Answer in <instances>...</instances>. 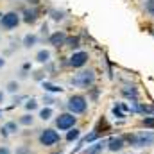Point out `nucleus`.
I'll return each mask as SVG.
<instances>
[{
  "label": "nucleus",
  "instance_id": "nucleus-1",
  "mask_svg": "<svg viewBox=\"0 0 154 154\" xmlns=\"http://www.w3.org/2000/svg\"><path fill=\"white\" fill-rule=\"evenodd\" d=\"M68 111L72 113V115H81V113H84L86 111V108H88V102H86V99L82 97V95H72L70 99H68Z\"/></svg>",
  "mask_w": 154,
  "mask_h": 154
},
{
  "label": "nucleus",
  "instance_id": "nucleus-2",
  "mask_svg": "<svg viewBox=\"0 0 154 154\" xmlns=\"http://www.w3.org/2000/svg\"><path fill=\"white\" fill-rule=\"evenodd\" d=\"M95 81V74L91 70H84V72H79L75 75L72 77V84L77 86V88H88L91 86Z\"/></svg>",
  "mask_w": 154,
  "mask_h": 154
},
{
  "label": "nucleus",
  "instance_id": "nucleus-3",
  "mask_svg": "<svg viewBox=\"0 0 154 154\" xmlns=\"http://www.w3.org/2000/svg\"><path fill=\"white\" fill-rule=\"evenodd\" d=\"M59 140H61V136H59V133L54 131V129H45V131H41V134H39V143L45 145V147H52V145H56Z\"/></svg>",
  "mask_w": 154,
  "mask_h": 154
},
{
  "label": "nucleus",
  "instance_id": "nucleus-4",
  "mask_svg": "<svg viewBox=\"0 0 154 154\" xmlns=\"http://www.w3.org/2000/svg\"><path fill=\"white\" fill-rule=\"evenodd\" d=\"M75 122H77V116H74L72 113H61V115L56 118V125H57V129H61V131L74 129Z\"/></svg>",
  "mask_w": 154,
  "mask_h": 154
},
{
  "label": "nucleus",
  "instance_id": "nucleus-5",
  "mask_svg": "<svg viewBox=\"0 0 154 154\" xmlns=\"http://www.w3.org/2000/svg\"><path fill=\"white\" fill-rule=\"evenodd\" d=\"M152 143H154V133L152 131H142V133H136L134 147H151Z\"/></svg>",
  "mask_w": 154,
  "mask_h": 154
},
{
  "label": "nucleus",
  "instance_id": "nucleus-6",
  "mask_svg": "<svg viewBox=\"0 0 154 154\" xmlns=\"http://www.w3.org/2000/svg\"><path fill=\"white\" fill-rule=\"evenodd\" d=\"M0 23H2V27H5V29H14V27L20 23V18H18L16 13H7V14L2 16Z\"/></svg>",
  "mask_w": 154,
  "mask_h": 154
},
{
  "label": "nucleus",
  "instance_id": "nucleus-7",
  "mask_svg": "<svg viewBox=\"0 0 154 154\" xmlns=\"http://www.w3.org/2000/svg\"><path fill=\"white\" fill-rule=\"evenodd\" d=\"M88 63V54L86 52H74L72 57H70V65L74 68H81Z\"/></svg>",
  "mask_w": 154,
  "mask_h": 154
},
{
  "label": "nucleus",
  "instance_id": "nucleus-8",
  "mask_svg": "<svg viewBox=\"0 0 154 154\" xmlns=\"http://www.w3.org/2000/svg\"><path fill=\"white\" fill-rule=\"evenodd\" d=\"M124 147H125V140L122 136H111L108 140V151H111V152H118Z\"/></svg>",
  "mask_w": 154,
  "mask_h": 154
},
{
  "label": "nucleus",
  "instance_id": "nucleus-9",
  "mask_svg": "<svg viewBox=\"0 0 154 154\" xmlns=\"http://www.w3.org/2000/svg\"><path fill=\"white\" fill-rule=\"evenodd\" d=\"M106 147H108V142H95L93 145H90L84 151V154H99V152H102Z\"/></svg>",
  "mask_w": 154,
  "mask_h": 154
},
{
  "label": "nucleus",
  "instance_id": "nucleus-10",
  "mask_svg": "<svg viewBox=\"0 0 154 154\" xmlns=\"http://www.w3.org/2000/svg\"><path fill=\"white\" fill-rule=\"evenodd\" d=\"M65 41H66V36H65V32H54L52 36H50V45H54V47H61V45H65Z\"/></svg>",
  "mask_w": 154,
  "mask_h": 154
},
{
  "label": "nucleus",
  "instance_id": "nucleus-11",
  "mask_svg": "<svg viewBox=\"0 0 154 154\" xmlns=\"http://www.w3.org/2000/svg\"><path fill=\"white\" fill-rule=\"evenodd\" d=\"M43 88H45L47 91H52V93H61V91H63L61 86H56V84H52V82H43Z\"/></svg>",
  "mask_w": 154,
  "mask_h": 154
},
{
  "label": "nucleus",
  "instance_id": "nucleus-12",
  "mask_svg": "<svg viewBox=\"0 0 154 154\" xmlns=\"http://www.w3.org/2000/svg\"><path fill=\"white\" fill-rule=\"evenodd\" d=\"M122 95H125V97H129V99H133V102H136V97H138V93H136V90L134 88H122Z\"/></svg>",
  "mask_w": 154,
  "mask_h": 154
},
{
  "label": "nucleus",
  "instance_id": "nucleus-13",
  "mask_svg": "<svg viewBox=\"0 0 154 154\" xmlns=\"http://www.w3.org/2000/svg\"><path fill=\"white\" fill-rule=\"evenodd\" d=\"M48 57H50V52H48V50H39L38 56H36V59H38L39 63H47Z\"/></svg>",
  "mask_w": 154,
  "mask_h": 154
},
{
  "label": "nucleus",
  "instance_id": "nucleus-14",
  "mask_svg": "<svg viewBox=\"0 0 154 154\" xmlns=\"http://www.w3.org/2000/svg\"><path fill=\"white\" fill-rule=\"evenodd\" d=\"M79 136H81V131H79V129H72V131L66 133V140H68V142H74Z\"/></svg>",
  "mask_w": 154,
  "mask_h": 154
},
{
  "label": "nucleus",
  "instance_id": "nucleus-15",
  "mask_svg": "<svg viewBox=\"0 0 154 154\" xmlns=\"http://www.w3.org/2000/svg\"><path fill=\"white\" fill-rule=\"evenodd\" d=\"M4 129L11 134V133H16V131H18V125H16V122H7V124L4 125Z\"/></svg>",
  "mask_w": 154,
  "mask_h": 154
},
{
  "label": "nucleus",
  "instance_id": "nucleus-16",
  "mask_svg": "<svg viewBox=\"0 0 154 154\" xmlns=\"http://www.w3.org/2000/svg\"><path fill=\"white\" fill-rule=\"evenodd\" d=\"M50 116H52V109H50V108H43V109L39 111V118H41V120H48Z\"/></svg>",
  "mask_w": 154,
  "mask_h": 154
},
{
  "label": "nucleus",
  "instance_id": "nucleus-17",
  "mask_svg": "<svg viewBox=\"0 0 154 154\" xmlns=\"http://www.w3.org/2000/svg\"><path fill=\"white\" fill-rule=\"evenodd\" d=\"M34 43H36V36H34V34H27L25 39H23V45H25V47H32Z\"/></svg>",
  "mask_w": 154,
  "mask_h": 154
},
{
  "label": "nucleus",
  "instance_id": "nucleus-18",
  "mask_svg": "<svg viewBox=\"0 0 154 154\" xmlns=\"http://www.w3.org/2000/svg\"><path fill=\"white\" fill-rule=\"evenodd\" d=\"M32 115H23L22 118H20V124H23V125H31L32 124Z\"/></svg>",
  "mask_w": 154,
  "mask_h": 154
},
{
  "label": "nucleus",
  "instance_id": "nucleus-19",
  "mask_svg": "<svg viewBox=\"0 0 154 154\" xmlns=\"http://www.w3.org/2000/svg\"><path fill=\"white\" fill-rule=\"evenodd\" d=\"M142 124H143L145 127H154V116H145V118L142 120Z\"/></svg>",
  "mask_w": 154,
  "mask_h": 154
},
{
  "label": "nucleus",
  "instance_id": "nucleus-20",
  "mask_svg": "<svg viewBox=\"0 0 154 154\" xmlns=\"http://www.w3.org/2000/svg\"><path fill=\"white\" fill-rule=\"evenodd\" d=\"M113 115H115L116 118H125V113H124L118 106H115V108H113Z\"/></svg>",
  "mask_w": 154,
  "mask_h": 154
},
{
  "label": "nucleus",
  "instance_id": "nucleus-21",
  "mask_svg": "<svg viewBox=\"0 0 154 154\" xmlns=\"http://www.w3.org/2000/svg\"><path fill=\"white\" fill-rule=\"evenodd\" d=\"M25 108H27L29 111H32V109H36V108H38V104H36V100H29V102L25 104Z\"/></svg>",
  "mask_w": 154,
  "mask_h": 154
},
{
  "label": "nucleus",
  "instance_id": "nucleus-22",
  "mask_svg": "<svg viewBox=\"0 0 154 154\" xmlns=\"http://www.w3.org/2000/svg\"><path fill=\"white\" fill-rule=\"evenodd\" d=\"M66 43H68L72 48H75V47H79V38H70L68 41H66Z\"/></svg>",
  "mask_w": 154,
  "mask_h": 154
},
{
  "label": "nucleus",
  "instance_id": "nucleus-23",
  "mask_svg": "<svg viewBox=\"0 0 154 154\" xmlns=\"http://www.w3.org/2000/svg\"><path fill=\"white\" fill-rule=\"evenodd\" d=\"M7 90H9L11 93H14V91L18 90V82H9V84H7Z\"/></svg>",
  "mask_w": 154,
  "mask_h": 154
},
{
  "label": "nucleus",
  "instance_id": "nucleus-24",
  "mask_svg": "<svg viewBox=\"0 0 154 154\" xmlns=\"http://www.w3.org/2000/svg\"><path fill=\"white\" fill-rule=\"evenodd\" d=\"M27 16H25V22H29V23H32L34 20H36V16H34V13H25Z\"/></svg>",
  "mask_w": 154,
  "mask_h": 154
},
{
  "label": "nucleus",
  "instance_id": "nucleus-25",
  "mask_svg": "<svg viewBox=\"0 0 154 154\" xmlns=\"http://www.w3.org/2000/svg\"><path fill=\"white\" fill-rule=\"evenodd\" d=\"M147 11L154 14V0H149V2H147Z\"/></svg>",
  "mask_w": 154,
  "mask_h": 154
},
{
  "label": "nucleus",
  "instance_id": "nucleus-26",
  "mask_svg": "<svg viewBox=\"0 0 154 154\" xmlns=\"http://www.w3.org/2000/svg\"><path fill=\"white\" fill-rule=\"evenodd\" d=\"M43 102H45L47 106H50V104H54V99H52V97H43Z\"/></svg>",
  "mask_w": 154,
  "mask_h": 154
},
{
  "label": "nucleus",
  "instance_id": "nucleus-27",
  "mask_svg": "<svg viewBox=\"0 0 154 154\" xmlns=\"http://www.w3.org/2000/svg\"><path fill=\"white\" fill-rule=\"evenodd\" d=\"M0 154H11V151L7 147H0Z\"/></svg>",
  "mask_w": 154,
  "mask_h": 154
},
{
  "label": "nucleus",
  "instance_id": "nucleus-28",
  "mask_svg": "<svg viewBox=\"0 0 154 154\" xmlns=\"http://www.w3.org/2000/svg\"><path fill=\"white\" fill-rule=\"evenodd\" d=\"M2 66H4V59L0 57V68H2Z\"/></svg>",
  "mask_w": 154,
  "mask_h": 154
},
{
  "label": "nucleus",
  "instance_id": "nucleus-29",
  "mask_svg": "<svg viewBox=\"0 0 154 154\" xmlns=\"http://www.w3.org/2000/svg\"><path fill=\"white\" fill-rule=\"evenodd\" d=\"M2 99H4V95H2V93H0V102H2Z\"/></svg>",
  "mask_w": 154,
  "mask_h": 154
},
{
  "label": "nucleus",
  "instance_id": "nucleus-30",
  "mask_svg": "<svg viewBox=\"0 0 154 154\" xmlns=\"http://www.w3.org/2000/svg\"><path fill=\"white\" fill-rule=\"evenodd\" d=\"M0 115H2V111H0Z\"/></svg>",
  "mask_w": 154,
  "mask_h": 154
}]
</instances>
